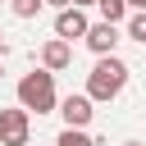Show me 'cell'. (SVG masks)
Masks as SVG:
<instances>
[{"label": "cell", "mask_w": 146, "mask_h": 146, "mask_svg": "<svg viewBox=\"0 0 146 146\" xmlns=\"http://www.w3.org/2000/svg\"><path fill=\"white\" fill-rule=\"evenodd\" d=\"M32 141V114L23 105L0 110V146H27Z\"/></svg>", "instance_id": "3957f363"}, {"label": "cell", "mask_w": 146, "mask_h": 146, "mask_svg": "<svg viewBox=\"0 0 146 146\" xmlns=\"http://www.w3.org/2000/svg\"><path fill=\"white\" fill-rule=\"evenodd\" d=\"M123 32H128L132 41H141V46H146V9H132V14L123 18Z\"/></svg>", "instance_id": "9c48e42d"}, {"label": "cell", "mask_w": 146, "mask_h": 146, "mask_svg": "<svg viewBox=\"0 0 146 146\" xmlns=\"http://www.w3.org/2000/svg\"><path fill=\"white\" fill-rule=\"evenodd\" d=\"M87 27H91V18H87V9H78V5H68V9L55 14V36L68 41V46H73V36H87Z\"/></svg>", "instance_id": "277c9868"}, {"label": "cell", "mask_w": 146, "mask_h": 146, "mask_svg": "<svg viewBox=\"0 0 146 146\" xmlns=\"http://www.w3.org/2000/svg\"><path fill=\"white\" fill-rule=\"evenodd\" d=\"M128 73H132V68H128L119 55H100L96 68L87 73V96H91V100H119L123 87H128Z\"/></svg>", "instance_id": "7a4b0ae2"}, {"label": "cell", "mask_w": 146, "mask_h": 146, "mask_svg": "<svg viewBox=\"0 0 146 146\" xmlns=\"http://www.w3.org/2000/svg\"><path fill=\"white\" fill-rule=\"evenodd\" d=\"M0 50H5V32H0Z\"/></svg>", "instance_id": "2e32d148"}, {"label": "cell", "mask_w": 146, "mask_h": 146, "mask_svg": "<svg viewBox=\"0 0 146 146\" xmlns=\"http://www.w3.org/2000/svg\"><path fill=\"white\" fill-rule=\"evenodd\" d=\"M123 146H141V141H123Z\"/></svg>", "instance_id": "9a60e30c"}, {"label": "cell", "mask_w": 146, "mask_h": 146, "mask_svg": "<svg viewBox=\"0 0 146 146\" xmlns=\"http://www.w3.org/2000/svg\"><path fill=\"white\" fill-rule=\"evenodd\" d=\"M82 41H87V50L100 59V55H114V46H119L123 36H119V27H114V23H91Z\"/></svg>", "instance_id": "8992f818"}, {"label": "cell", "mask_w": 146, "mask_h": 146, "mask_svg": "<svg viewBox=\"0 0 146 146\" xmlns=\"http://www.w3.org/2000/svg\"><path fill=\"white\" fill-rule=\"evenodd\" d=\"M9 9H14V18H36L41 0H9Z\"/></svg>", "instance_id": "8fae6325"}, {"label": "cell", "mask_w": 146, "mask_h": 146, "mask_svg": "<svg viewBox=\"0 0 146 146\" xmlns=\"http://www.w3.org/2000/svg\"><path fill=\"white\" fill-rule=\"evenodd\" d=\"M73 5H78V9H87V5H96V0H73Z\"/></svg>", "instance_id": "5bb4252c"}, {"label": "cell", "mask_w": 146, "mask_h": 146, "mask_svg": "<svg viewBox=\"0 0 146 146\" xmlns=\"http://www.w3.org/2000/svg\"><path fill=\"white\" fill-rule=\"evenodd\" d=\"M59 114H64V128H87L91 114H96V100L82 91V96H64L59 100Z\"/></svg>", "instance_id": "5b68a950"}, {"label": "cell", "mask_w": 146, "mask_h": 146, "mask_svg": "<svg viewBox=\"0 0 146 146\" xmlns=\"http://www.w3.org/2000/svg\"><path fill=\"white\" fill-rule=\"evenodd\" d=\"M55 146H100L96 137H87V128H64L55 137Z\"/></svg>", "instance_id": "30bf717a"}, {"label": "cell", "mask_w": 146, "mask_h": 146, "mask_svg": "<svg viewBox=\"0 0 146 146\" xmlns=\"http://www.w3.org/2000/svg\"><path fill=\"white\" fill-rule=\"evenodd\" d=\"M18 105L27 114H55L59 110V91H55V73L50 68H32L18 78Z\"/></svg>", "instance_id": "6da1fadb"}, {"label": "cell", "mask_w": 146, "mask_h": 146, "mask_svg": "<svg viewBox=\"0 0 146 146\" xmlns=\"http://www.w3.org/2000/svg\"><path fill=\"white\" fill-rule=\"evenodd\" d=\"M0 78H5V73H0Z\"/></svg>", "instance_id": "e0dca14e"}, {"label": "cell", "mask_w": 146, "mask_h": 146, "mask_svg": "<svg viewBox=\"0 0 146 146\" xmlns=\"http://www.w3.org/2000/svg\"><path fill=\"white\" fill-rule=\"evenodd\" d=\"M96 9H100V23H114V27L132 14V9H128V0H96Z\"/></svg>", "instance_id": "ba28073f"}, {"label": "cell", "mask_w": 146, "mask_h": 146, "mask_svg": "<svg viewBox=\"0 0 146 146\" xmlns=\"http://www.w3.org/2000/svg\"><path fill=\"white\" fill-rule=\"evenodd\" d=\"M73 64V46L68 41H59V36H50L46 46H41V68H50V73H64Z\"/></svg>", "instance_id": "52a82bcc"}, {"label": "cell", "mask_w": 146, "mask_h": 146, "mask_svg": "<svg viewBox=\"0 0 146 146\" xmlns=\"http://www.w3.org/2000/svg\"><path fill=\"white\" fill-rule=\"evenodd\" d=\"M128 9H146V0H128Z\"/></svg>", "instance_id": "4fadbf2b"}, {"label": "cell", "mask_w": 146, "mask_h": 146, "mask_svg": "<svg viewBox=\"0 0 146 146\" xmlns=\"http://www.w3.org/2000/svg\"><path fill=\"white\" fill-rule=\"evenodd\" d=\"M41 5H55V9H68L73 0H41Z\"/></svg>", "instance_id": "7c38bea8"}]
</instances>
